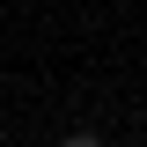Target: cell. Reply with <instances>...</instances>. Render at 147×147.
I'll return each mask as SVG.
<instances>
[]
</instances>
